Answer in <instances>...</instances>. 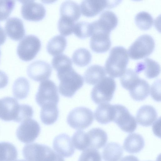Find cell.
Instances as JSON below:
<instances>
[{
    "label": "cell",
    "mask_w": 161,
    "mask_h": 161,
    "mask_svg": "<svg viewBox=\"0 0 161 161\" xmlns=\"http://www.w3.org/2000/svg\"><path fill=\"white\" fill-rule=\"evenodd\" d=\"M57 75L60 81L59 92L65 97H72L83 85L82 77L75 71L72 66L66 67L57 70Z\"/></svg>",
    "instance_id": "obj_1"
},
{
    "label": "cell",
    "mask_w": 161,
    "mask_h": 161,
    "mask_svg": "<svg viewBox=\"0 0 161 161\" xmlns=\"http://www.w3.org/2000/svg\"><path fill=\"white\" fill-rule=\"evenodd\" d=\"M129 60L127 51L124 47H113L105 64L106 73L112 78L120 77L126 70Z\"/></svg>",
    "instance_id": "obj_2"
},
{
    "label": "cell",
    "mask_w": 161,
    "mask_h": 161,
    "mask_svg": "<svg viewBox=\"0 0 161 161\" xmlns=\"http://www.w3.org/2000/svg\"><path fill=\"white\" fill-rule=\"evenodd\" d=\"M22 153L28 161H64V158L50 147L37 143L27 144Z\"/></svg>",
    "instance_id": "obj_3"
},
{
    "label": "cell",
    "mask_w": 161,
    "mask_h": 161,
    "mask_svg": "<svg viewBox=\"0 0 161 161\" xmlns=\"http://www.w3.org/2000/svg\"><path fill=\"white\" fill-rule=\"evenodd\" d=\"M116 88L114 80L105 76L94 86L91 92V97L96 104L107 103L112 99Z\"/></svg>",
    "instance_id": "obj_4"
},
{
    "label": "cell",
    "mask_w": 161,
    "mask_h": 161,
    "mask_svg": "<svg viewBox=\"0 0 161 161\" xmlns=\"http://www.w3.org/2000/svg\"><path fill=\"white\" fill-rule=\"evenodd\" d=\"M155 47L153 38L149 35L144 34L139 36L130 45L128 54L131 59H140L150 55Z\"/></svg>",
    "instance_id": "obj_5"
},
{
    "label": "cell",
    "mask_w": 161,
    "mask_h": 161,
    "mask_svg": "<svg viewBox=\"0 0 161 161\" xmlns=\"http://www.w3.org/2000/svg\"><path fill=\"white\" fill-rule=\"evenodd\" d=\"M59 98L57 86L53 81L47 80L41 82L35 96L36 102L41 107L49 104L57 105Z\"/></svg>",
    "instance_id": "obj_6"
},
{
    "label": "cell",
    "mask_w": 161,
    "mask_h": 161,
    "mask_svg": "<svg viewBox=\"0 0 161 161\" xmlns=\"http://www.w3.org/2000/svg\"><path fill=\"white\" fill-rule=\"evenodd\" d=\"M94 120L92 111L84 107H76L71 110L68 114L67 121L72 128L83 130L90 126Z\"/></svg>",
    "instance_id": "obj_7"
},
{
    "label": "cell",
    "mask_w": 161,
    "mask_h": 161,
    "mask_svg": "<svg viewBox=\"0 0 161 161\" xmlns=\"http://www.w3.org/2000/svg\"><path fill=\"white\" fill-rule=\"evenodd\" d=\"M41 46V42L37 37L32 35L26 36L18 45L17 49V54L23 61H31L37 55Z\"/></svg>",
    "instance_id": "obj_8"
},
{
    "label": "cell",
    "mask_w": 161,
    "mask_h": 161,
    "mask_svg": "<svg viewBox=\"0 0 161 161\" xmlns=\"http://www.w3.org/2000/svg\"><path fill=\"white\" fill-rule=\"evenodd\" d=\"M115 109L114 121L123 131L132 133L137 127L135 118L125 106L120 104L114 105Z\"/></svg>",
    "instance_id": "obj_9"
},
{
    "label": "cell",
    "mask_w": 161,
    "mask_h": 161,
    "mask_svg": "<svg viewBox=\"0 0 161 161\" xmlns=\"http://www.w3.org/2000/svg\"><path fill=\"white\" fill-rule=\"evenodd\" d=\"M40 131L38 123L35 120L29 118L21 122L17 129L16 135L20 141L27 143L35 140Z\"/></svg>",
    "instance_id": "obj_10"
},
{
    "label": "cell",
    "mask_w": 161,
    "mask_h": 161,
    "mask_svg": "<svg viewBox=\"0 0 161 161\" xmlns=\"http://www.w3.org/2000/svg\"><path fill=\"white\" fill-rule=\"evenodd\" d=\"M121 1L86 0L81 3L80 10L87 17H94L105 8H111L119 4Z\"/></svg>",
    "instance_id": "obj_11"
},
{
    "label": "cell",
    "mask_w": 161,
    "mask_h": 161,
    "mask_svg": "<svg viewBox=\"0 0 161 161\" xmlns=\"http://www.w3.org/2000/svg\"><path fill=\"white\" fill-rule=\"evenodd\" d=\"M90 47L94 52L103 53L108 51L111 46L109 32L101 30L92 26Z\"/></svg>",
    "instance_id": "obj_12"
},
{
    "label": "cell",
    "mask_w": 161,
    "mask_h": 161,
    "mask_svg": "<svg viewBox=\"0 0 161 161\" xmlns=\"http://www.w3.org/2000/svg\"><path fill=\"white\" fill-rule=\"evenodd\" d=\"M20 2L22 3L21 14L24 19L37 21L45 17L46 10L41 3L32 0L21 1Z\"/></svg>",
    "instance_id": "obj_13"
},
{
    "label": "cell",
    "mask_w": 161,
    "mask_h": 161,
    "mask_svg": "<svg viewBox=\"0 0 161 161\" xmlns=\"http://www.w3.org/2000/svg\"><path fill=\"white\" fill-rule=\"evenodd\" d=\"M52 68L47 62L38 60L29 65L27 69L28 76L36 81H42L48 79L51 76Z\"/></svg>",
    "instance_id": "obj_14"
},
{
    "label": "cell",
    "mask_w": 161,
    "mask_h": 161,
    "mask_svg": "<svg viewBox=\"0 0 161 161\" xmlns=\"http://www.w3.org/2000/svg\"><path fill=\"white\" fill-rule=\"evenodd\" d=\"M19 104L17 100L11 97L0 99V119L5 121H14L18 111Z\"/></svg>",
    "instance_id": "obj_15"
},
{
    "label": "cell",
    "mask_w": 161,
    "mask_h": 161,
    "mask_svg": "<svg viewBox=\"0 0 161 161\" xmlns=\"http://www.w3.org/2000/svg\"><path fill=\"white\" fill-rule=\"evenodd\" d=\"M53 147L58 154L65 158L71 156L75 151L70 136L65 133L60 134L54 138Z\"/></svg>",
    "instance_id": "obj_16"
},
{
    "label": "cell",
    "mask_w": 161,
    "mask_h": 161,
    "mask_svg": "<svg viewBox=\"0 0 161 161\" xmlns=\"http://www.w3.org/2000/svg\"><path fill=\"white\" fill-rule=\"evenodd\" d=\"M5 29L8 36L11 39L18 41L25 34V30L23 22L17 17L9 18L5 23Z\"/></svg>",
    "instance_id": "obj_17"
},
{
    "label": "cell",
    "mask_w": 161,
    "mask_h": 161,
    "mask_svg": "<svg viewBox=\"0 0 161 161\" xmlns=\"http://www.w3.org/2000/svg\"><path fill=\"white\" fill-rule=\"evenodd\" d=\"M158 114L155 109L150 105L141 107L136 114V119L140 125L145 127L150 126L157 119Z\"/></svg>",
    "instance_id": "obj_18"
},
{
    "label": "cell",
    "mask_w": 161,
    "mask_h": 161,
    "mask_svg": "<svg viewBox=\"0 0 161 161\" xmlns=\"http://www.w3.org/2000/svg\"><path fill=\"white\" fill-rule=\"evenodd\" d=\"M135 71L137 74L143 71L146 77L152 79L157 77L160 74V67L155 60L147 58L143 61L137 63Z\"/></svg>",
    "instance_id": "obj_19"
},
{
    "label": "cell",
    "mask_w": 161,
    "mask_h": 161,
    "mask_svg": "<svg viewBox=\"0 0 161 161\" xmlns=\"http://www.w3.org/2000/svg\"><path fill=\"white\" fill-rule=\"evenodd\" d=\"M115 114L114 105L108 103L100 104L94 112L96 120L100 124H106L113 121Z\"/></svg>",
    "instance_id": "obj_20"
},
{
    "label": "cell",
    "mask_w": 161,
    "mask_h": 161,
    "mask_svg": "<svg viewBox=\"0 0 161 161\" xmlns=\"http://www.w3.org/2000/svg\"><path fill=\"white\" fill-rule=\"evenodd\" d=\"M87 134L89 141V148L99 149L104 146L107 142V134L105 131L100 128H92Z\"/></svg>",
    "instance_id": "obj_21"
},
{
    "label": "cell",
    "mask_w": 161,
    "mask_h": 161,
    "mask_svg": "<svg viewBox=\"0 0 161 161\" xmlns=\"http://www.w3.org/2000/svg\"><path fill=\"white\" fill-rule=\"evenodd\" d=\"M60 16L75 22L80 18L81 10L79 5L75 2L68 0L63 2L60 8Z\"/></svg>",
    "instance_id": "obj_22"
},
{
    "label": "cell",
    "mask_w": 161,
    "mask_h": 161,
    "mask_svg": "<svg viewBox=\"0 0 161 161\" xmlns=\"http://www.w3.org/2000/svg\"><path fill=\"white\" fill-rule=\"evenodd\" d=\"M145 142L140 134L133 133L129 134L125 139L123 148L127 152L135 153L139 152L144 148Z\"/></svg>",
    "instance_id": "obj_23"
},
{
    "label": "cell",
    "mask_w": 161,
    "mask_h": 161,
    "mask_svg": "<svg viewBox=\"0 0 161 161\" xmlns=\"http://www.w3.org/2000/svg\"><path fill=\"white\" fill-rule=\"evenodd\" d=\"M106 75L104 68L98 65L89 67L85 71L84 78L86 82L91 85H96Z\"/></svg>",
    "instance_id": "obj_24"
},
{
    "label": "cell",
    "mask_w": 161,
    "mask_h": 161,
    "mask_svg": "<svg viewBox=\"0 0 161 161\" xmlns=\"http://www.w3.org/2000/svg\"><path fill=\"white\" fill-rule=\"evenodd\" d=\"M150 91V86L148 82L144 79H140L129 90V92L133 99L136 101H142L147 97Z\"/></svg>",
    "instance_id": "obj_25"
},
{
    "label": "cell",
    "mask_w": 161,
    "mask_h": 161,
    "mask_svg": "<svg viewBox=\"0 0 161 161\" xmlns=\"http://www.w3.org/2000/svg\"><path fill=\"white\" fill-rule=\"evenodd\" d=\"M123 154L120 145L115 142L108 143L104 148L102 157L104 161H119Z\"/></svg>",
    "instance_id": "obj_26"
},
{
    "label": "cell",
    "mask_w": 161,
    "mask_h": 161,
    "mask_svg": "<svg viewBox=\"0 0 161 161\" xmlns=\"http://www.w3.org/2000/svg\"><path fill=\"white\" fill-rule=\"evenodd\" d=\"M59 111L57 105L49 104L41 107L40 118L45 125H50L55 123L58 119Z\"/></svg>",
    "instance_id": "obj_27"
},
{
    "label": "cell",
    "mask_w": 161,
    "mask_h": 161,
    "mask_svg": "<svg viewBox=\"0 0 161 161\" xmlns=\"http://www.w3.org/2000/svg\"><path fill=\"white\" fill-rule=\"evenodd\" d=\"M97 21L102 29L111 32L117 26L118 23V18L114 13L111 11L106 10L101 14Z\"/></svg>",
    "instance_id": "obj_28"
},
{
    "label": "cell",
    "mask_w": 161,
    "mask_h": 161,
    "mask_svg": "<svg viewBox=\"0 0 161 161\" xmlns=\"http://www.w3.org/2000/svg\"><path fill=\"white\" fill-rule=\"evenodd\" d=\"M67 40L64 36L57 35L51 38L47 45V49L50 54L55 56L60 54L65 50Z\"/></svg>",
    "instance_id": "obj_29"
},
{
    "label": "cell",
    "mask_w": 161,
    "mask_h": 161,
    "mask_svg": "<svg viewBox=\"0 0 161 161\" xmlns=\"http://www.w3.org/2000/svg\"><path fill=\"white\" fill-rule=\"evenodd\" d=\"M30 85L29 81L24 77L17 78L13 86L14 96L19 99H23L27 96L30 91Z\"/></svg>",
    "instance_id": "obj_30"
},
{
    "label": "cell",
    "mask_w": 161,
    "mask_h": 161,
    "mask_svg": "<svg viewBox=\"0 0 161 161\" xmlns=\"http://www.w3.org/2000/svg\"><path fill=\"white\" fill-rule=\"evenodd\" d=\"M18 157L15 146L8 142H0V161H14Z\"/></svg>",
    "instance_id": "obj_31"
},
{
    "label": "cell",
    "mask_w": 161,
    "mask_h": 161,
    "mask_svg": "<svg viewBox=\"0 0 161 161\" xmlns=\"http://www.w3.org/2000/svg\"><path fill=\"white\" fill-rule=\"evenodd\" d=\"M72 58L75 64L78 66L83 67L90 63L92 59V55L87 49L80 48L74 52Z\"/></svg>",
    "instance_id": "obj_32"
},
{
    "label": "cell",
    "mask_w": 161,
    "mask_h": 161,
    "mask_svg": "<svg viewBox=\"0 0 161 161\" xmlns=\"http://www.w3.org/2000/svg\"><path fill=\"white\" fill-rule=\"evenodd\" d=\"M138 74L135 70L128 69L120 77V81L122 87L130 90L140 79Z\"/></svg>",
    "instance_id": "obj_33"
},
{
    "label": "cell",
    "mask_w": 161,
    "mask_h": 161,
    "mask_svg": "<svg viewBox=\"0 0 161 161\" xmlns=\"http://www.w3.org/2000/svg\"><path fill=\"white\" fill-rule=\"evenodd\" d=\"M135 23L141 30H147L150 29L153 23V19L152 15L146 11L138 13L135 17Z\"/></svg>",
    "instance_id": "obj_34"
},
{
    "label": "cell",
    "mask_w": 161,
    "mask_h": 161,
    "mask_svg": "<svg viewBox=\"0 0 161 161\" xmlns=\"http://www.w3.org/2000/svg\"><path fill=\"white\" fill-rule=\"evenodd\" d=\"M72 143L77 149L83 151L89 148V141L87 133L82 130L75 132L72 137Z\"/></svg>",
    "instance_id": "obj_35"
},
{
    "label": "cell",
    "mask_w": 161,
    "mask_h": 161,
    "mask_svg": "<svg viewBox=\"0 0 161 161\" xmlns=\"http://www.w3.org/2000/svg\"><path fill=\"white\" fill-rule=\"evenodd\" d=\"M73 32L76 36L81 39L91 36L92 27L91 23L85 21L77 22L75 24Z\"/></svg>",
    "instance_id": "obj_36"
},
{
    "label": "cell",
    "mask_w": 161,
    "mask_h": 161,
    "mask_svg": "<svg viewBox=\"0 0 161 161\" xmlns=\"http://www.w3.org/2000/svg\"><path fill=\"white\" fill-rule=\"evenodd\" d=\"M75 22L66 18L61 17L58 23V27L60 33L65 36L71 34L73 32Z\"/></svg>",
    "instance_id": "obj_37"
},
{
    "label": "cell",
    "mask_w": 161,
    "mask_h": 161,
    "mask_svg": "<svg viewBox=\"0 0 161 161\" xmlns=\"http://www.w3.org/2000/svg\"><path fill=\"white\" fill-rule=\"evenodd\" d=\"M52 64L53 68L57 71L61 68L72 66V62L68 56L64 54H60L53 58Z\"/></svg>",
    "instance_id": "obj_38"
},
{
    "label": "cell",
    "mask_w": 161,
    "mask_h": 161,
    "mask_svg": "<svg viewBox=\"0 0 161 161\" xmlns=\"http://www.w3.org/2000/svg\"><path fill=\"white\" fill-rule=\"evenodd\" d=\"M34 111L30 105L25 104H19L16 118L14 121L16 122H21L28 119L31 118Z\"/></svg>",
    "instance_id": "obj_39"
},
{
    "label": "cell",
    "mask_w": 161,
    "mask_h": 161,
    "mask_svg": "<svg viewBox=\"0 0 161 161\" xmlns=\"http://www.w3.org/2000/svg\"><path fill=\"white\" fill-rule=\"evenodd\" d=\"M15 2L12 0H0V21L6 19L14 9Z\"/></svg>",
    "instance_id": "obj_40"
},
{
    "label": "cell",
    "mask_w": 161,
    "mask_h": 161,
    "mask_svg": "<svg viewBox=\"0 0 161 161\" xmlns=\"http://www.w3.org/2000/svg\"><path fill=\"white\" fill-rule=\"evenodd\" d=\"M101 155L96 149L88 148L81 153L78 161H101Z\"/></svg>",
    "instance_id": "obj_41"
},
{
    "label": "cell",
    "mask_w": 161,
    "mask_h": 161,
    "mask_svg": "<svg viewBox=\"0 0 161 161\" xmlns=\"http://www.w3.org/2000/svg\"><path fill=\"white\" fill-rule=\"evenodd\" d=\"M160 80H157L152 85L150 94L152 98L155 101H160Z\"/></svg>",
    "instance_id": "obj_42"
},
{
    "label": "cell",
    "mask_w": 161,
    "mask_h": 161,
    "mask_svg": "<svg viewBox=\"0 0 161 161\" xmlns=\"http://www.w3.org/2000/svg\"><path fill=\"white\" fill-rule=\"evenodd\" d=\"M8 78L7 74L0 70V89L4 88L7 85Z\"/></svg>",
    "instance_id": "obj_43"
},
{
    "label": "cell",
    "mask_w": 161,
    "mask_h": 161,
    "mask_svg": "<svg viewBox=\"0 0 161 161\" xmlns=\"http://www.w3.org/2000/svg\"><path fill=\"white\" fill-rule=\"evenodd\" d=\"M160 118L158 119L153 124V130L154 134L157 136L160 137Z\"/></svg>",
    "instance_id": "obj_44"
},
{
    "label": "cell",
    "mask_w": 161,
    "mask_h": 161,
    "mask_svg": "<svg viewBox=\"0 0 161 161\" xmlns=\"http://www.w3.org/2000/svg\"><path fill=\"white\" fill-rule=\"evenodd\" d=\"M6 35L2 27L0 25V45L3 44L6 39Z\"/></svg>",
    "instance_id": "obj_45"
},
{
    "label": "cell",
    "mask_w": 161,
    "mask_h": 161,
    "mask_svg": "<svg viewBox=\"0 0 161 161\" xmlns=\"http://www.w3.org/2000/svg\"><path fill=\"white\" fill-rule=\"evenodd\" d=\"M120 161H139L138 158L134 156L130 155L125 156Z\"/></svg>",
    "instance_id": "obj_46"
},
{
    "label": "cell",
    "mask_w": 161,
    "mask_h": 161,
    "mask_svg": "<svg viewBox=\"0 0 161 161\" xmlns=\"http://www.w3.org/2000/svg\"><path fill=\"white\" fill-rule=\"evenodd\" d=\"M16 161H26L25 160H23V159H21V160H16Z\"/></svg>",
    "instance_id": "obj_47"
},
{
    "label": "cell",
    "mask_w": 161,
    "mask_h": 161,
    "mask_svg": "<svg viewBox=\"0 0 161 161\" xmlns=\"http://www.w3.org/2000/svg\"></svg>",
    "instance_id": "obj_48"
}]
</instances>
